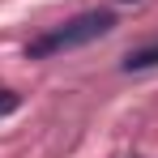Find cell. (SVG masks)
I'll list each match as a JSON object with an SVG mask.
<instances>
[{
  "mask_svg": "<svg viewBox=\"0 0 158 158\" xmlns=\"http://www.w3.org/2000/svg\"><path fill=\"white\" fill-rule=\"evenodd\" d=\"M111 30H115V13H111V9L77 13V17L60 22V26L43 30L39 39H30L26 43V60H52V56H60V52H77V47H85V43L111 34Z\"/></svg>",
  "mask_w": 158,
  "mask_h": 158,
  "instance_id": "1",
  "label": "cell"
},
{
  "mask_svg": "<svg viewBox=\"0 0 158 158\" xmlns=\"http://www.w3.org/2000/svg\"><path fill=\"white\" fill-rule=\"evenodd\" d=\"M132 4H137V0H132Z\"/></svg>",
  "mask_w": 158,
  "mask_h": 158,
  "instance_id": "4",
  "label": "cell"
},
{
  "mask_svg": "<svg viewBox=\"0 0 158 158\" xmlns=\"http://www.w3.org/2000/svg\"><path fill=\"white\" fill-rule=\"evenodd\" d=\"M22 107V94H13V90H0V115H13Z\"/></svg>",
  "mask_w": 158,
  "mask_h": 158,
  "instance_id": "3",
  "label": "cell"
},
{
  "mask_svg": "<svg viewBox=\"0 0 158 158\" xmlns=\"http://www.w3.org/2000/svg\"><path fill=\"white\" fill-rule=\"evenodd\" d=\"M145 69H158V43L137 47V52H128V60H124V73H145Z\"/></svg>",
  "mask_w": 158,
  "mask_h": 158,
  "instance_id": "2",
  "label": "cell"
}]
</instances>
